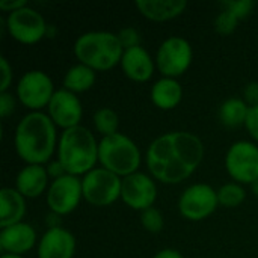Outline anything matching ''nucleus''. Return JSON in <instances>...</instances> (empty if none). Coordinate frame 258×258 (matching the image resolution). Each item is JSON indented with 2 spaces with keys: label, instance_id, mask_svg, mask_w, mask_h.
Listing matches in <instances>:
<instances>
[{
  "label": "nucleus",
  "instance_id": "obj_37",
  "mask_svg": "<svg viewBox=\"0 0 258 258\" xmlns=\"http://www.w3.org/2000/svg\"><path fill=\"white\" fill-rule=\"evenodd\" d=\"M252 192L258 197V180H255V181L252 183Z\"/></svg>",
  "mask_w": 258,
  "mask_h": 258
},
{
  "label": "nucleus",
  "instance_id": "obj_36",
  "mask_svg": "<svg viewBox=\"0 0 258 258\" xmlns=\"http://www.w3.org/2000/svg\"><path fill=\"white\" fill-rule=\"evenodd\" d=\"M154 258H183V255L175 249H163V251H159Z\"/></svg>",
  "mask_w": 258,
  "mask_h": 258
},
{
  "label": "nucleus",
  "instance_id": "obj_27",
  "mask_svg": "<svg viewBox=\"0 0 258 258\" xmlns=\"http://www.w3.org/2000/svg\"><path fill=\"white\" fill-rule=\"evenodd\" d=\"M237 21H239V18H237L231 11L224 9V11L218 15V18H216V21H215V29H216L221 35H230V33H233L234 29L237 27Z\"/></svg>",
  "mask_w": 258,
  "mask_h": 258
},
{
  "label": "nucleus",
  "instance_id": "obj_14",
  "mask_svg": "<svg viewBox=\"0 0 258 258\" xmlns=\"http://www.w3.org/2000/svg\"><path fill=\"white\" fill-rule=\"evenodd\" d=\"M48 113L53 122L67 128L79 125L82 119V103L68 89H59L48 103Z\"/></svg>",
  "mask_w": 258,
  "mask_h": 258
},
{
  "label": "nucleus",
  "instance_id": "obj_3",
  "mask_svg": "<svg viewBox=\"0 0 258 258\" xmlns=\"http://www.w3.org/2000/svg\"><path fill=\"white\" fill-rule=\"evenodd\" d=\"M98 159V145L94 135L82 127L76 125L67 128L59 142V162L70 175L88 174L92 171Z\"/></svg>",
  "mask_w": 258,
  "mask_h": 258
},
{
  "label": "nucleus",
  "instance_id": "obj_17",
  "mask_svg": "<svg viewBox=\"0 0 258 258\" xmlns=\"http://www.w3.org/2000/svg\"><path fill=\"white\" fill-rule=\"evenodd\" d=\"M121 67L127 77L136 82H145L153 76L154 63L144 47H133L124 51Z\"/></svg>",
  "mask_w": 258,
  "mask_h": 258
},
{
  "label": "nucleus",
  "instance_id": "obj_9",
  "mask_svg": "<svg viewBox=\"0 0 258 258\" xmlns=\"http://www.w3.org/2000/svg\"><path fill=\"white\" fill-rule=\"evenodd\" d=\"M6 26L12 38L23 44H33L39 41L47 30L42 15L27 6L9 12L6 18Z\"/></svg>",
  "mask_w": 258,
  "mask_h": 258
},
{
  "label": "nucleus",
  "instance_id": "obj_16",
  "mask_svg": "<svg viewBox=\"0 0 258 258\" xmlns=\"http://www.w3.org/2000/svg\"><path fill=\"white\" fill-rule=\"evenodd\" d=\"M36 240V233L29 224H15L2 230L0 248L8 254H23L29 251Z\"/></svg>",
  "mask_w": 258,
  "mask_h": 258
},
{
  "label": "nucleus",
  "instance_id": "obj_35",
  "mask_svg": "<svg viewBox=\"0 0 258 258\" xmlns=\"http://www.w3.org/2000/svg\"><path fill=\"white\" fill-rule=\"evenodd\" d=\"M24 6H26V0H15V2H12V0H2L0 2V9L9 11V12H14V11L20 9V8H24Z\"/></svg>",
  "mask_w": 258,
  "mask_h": 258
},
{
  "label": "nucleus",
  "instance_id": "obj_25",
  "mask_svg": "<svg viewBox=\"0 0 258 258\" xmlns=\"http://www.w3.org/2000/svg\"><path fill=\"white\" fill-rule=\"evenodd\" d=\"M246 194L245 190L242 189L240 184L237 183H228V184H224L219 192H218V200H219V204L224 206V207H237L243 200H245Z\"/></svg>",
  "mask_w": 258,
  "mask_h": 258
},
{
  "label": "nucleus",
  "instance_id": "obj_11",
  "mask_svg": "<svg viewBox=\"0 0 258 258\" xmlns=\"http://www.w3.org/2000/svg\"><path fill=\"white\" fill-rule=\"evenodd\" d=\"M83 195L82 180L76 175L65 174L60 178H56L47 194V204L56 215L71 213L77 206Z\"/></svg>",
  "mask_w": 258,
  "mask_h": 258
},
{
  "label": "nucleus",
  "instance_id": "obj_19",
  "mask_svg": "<svg viewBox=\"0 0 258 258\" xmlns=\"http://www.w3.org/2000/svg\"><path fill=\"white\" fill-rule=\"evenodd\" d=\"M0 203H2L0 227L8 228L11 225L20 224L21 218L26 213L24 197L15 189L3 187L0 190Z\"/></svg>",
  "mask_w": 258,
  "mask_h": 258
},
{
  "label": "nucleus",
  "instance_id": "obj_6",
  "mask_svg": "<svg viewBox=\"0 0 258 258\" xmlns=\"http://www.w3.org/2000/svg\"><path fill=\"white\" fill-rule=\"evenodd\" d=\"M122 181L113 172L106 168L89 171L82 180L83 197L92 206H109L121 195Z\"/></svg>",
  "mask_w": 258,
  "mask_h": 258
},
{
  "label": "nucleus",
  "instance_id": "obj_23",
  "mask_svg": "<svg viewBox=\"0 0 258 258\" xmlns=\"http://www.w3.org/2000/svg\"><path fill=\"white\" fill-rule=\"evenodd\" d=\"M249 107L240 98H228L219 109V119L225 127H239L246 121Z\"/></svg>",
  "mask_w": 258,
  "mask_h": 258
},
{
  "label": "nucleus",
  "instance_id": "obj_2",
  "mask_svg": "<svg viewBox=\"0 0 258 258\" xmlns=\"http://www.w3.org/2000/svg\"><path fill=\"white\" fill-rule=\"evenodd\" d=\"M56 130L51 118L41 112L26 115L15 130V148L29 165L48 162L54 151Z\"/></svg>",
  "mask_w": 258,
  "mask_h": 258
},
{
  "label": "nucleus",
  "instance_id": "obj_29",
  "mask_svg": "<svg viewBox=\"0 0 258 258\" xmlns=\"http://www.w3.org/2000/svg\"><path fill=\"white\" fill-rule=\"evenodd\" d=\"M118 38L121 41V45L122 48L128 50V48H133V47H139V42H141V36H139V32L133 27H125L122 29L119 33H118Z\"/></svg>",
  "mask_w": 258,
  "mask_h": 258
},
{
  "label": "nucleus",
  "instance_id": "obj_33",
  "mask_svg": "<svg viewBox=\"0 0 258 258\" xmlns=\"http://www.w3.org/2000/svg\"><path fill=\"white\" fill-rule=\"evenodd\" d=\"M245 98L252 106H258V82H251L245 88Z\"/></svg>",
  "mask_w": 258,
  "mask_h": 258
},
{
  "label": "nucleus",
  "instance_id": "obj_31",
  "mask_svg": "<svg viewBox=\"0 0 258 258\" xmlns=\"http://www.w3.org/2000/svg\"><path fill=\"white\" fill-rule=\"evenodd\" d=\"M0 67H2V83H0V92H6L12 82V68L8 63L5 57H0Z\"/></svg>",
  "mask_w": 258,
  "mask_h": 258
},
{
  "label": "nucleus",
  "instance_id": "obj_18",
  "mask_svg": "<svg viewBox=\"0 0 258 258\" xmlns=\"http://www.w3.org/2000/svg\"><path fill=\"white\" fill-rule=\"evenodd\" d=\"M47 169L41 165H27L17 175V190L23 197H39L47 187Z\"/></svg>",
  "mask_w": 258,
  "mask_h": 258
},
{
  "label": "nucleus",
  "instance_id": "obj_4",
  "mask_svg": "<svg viewBox=\"0 0 258 258\" xmlns=\"http://www.w3.org/2000/svg\"><path fill=\"white\" fill-rule=\"evenodd\" d=\"M74 53L83 65L92 70H109L124 54L118 35L110 32L83 33L74 44Z\"/></svg>",
  "mask_w": 258,
  "mask_h": 258
},
{
  "label": "nucleus",
  "instance_id": "obj_32",
  "mask_svg": "<svg viewBox=\"0 0 258 258\" xmlns=\"http://www.w3.org/2000/svg\"><path fill=\"white\" fill-rule=\"evenodd\" d=\"M14 107H15L14 97L9 92H0V115L6 118L14 112Z\"/></svg>",
  "mask_w": 258,
  "mask_h": 258
},
{
  "label": "nucleus",
  "instance_id": "obj_13",
  "mask_svg": "<svg viewBox=\"0 0 258 258\" xmlns=\"http://www.w3.org/2000/svg\"><path fill=\"white\" fill-rule=\"evenodd\" d=\"M121 198L128 207L144 212L154 204L157 198V187L148 175L135 172L124 177L121 186Z\"/></svg>",
  "mask_w": 258,
  "mask_h": 258
},
{
  "label": "nucleus",
  "instance_id": "obj_22",
  "mask_svg": "<svg viewBox=\"0 0 258 258\" xmlns=\"http://www.w3.org/2000/svg\"><path fill=\"white\" fill-rule=\"evenodd\" d=\"M95 83V71L83 63L71 67L63 79L65 89L71 92H83L88 91Z\"/></svg>",
  "mask_w": 258,
  "mask_h": 258
},
{
  "label": "nucleus",
  "instance_id": "obj_38",
  "mask_svg": "<svg viewBox=\"0 0 258 258\" xmlns=\"http://www.w3.org/2000/svg\"><path fill=\"white\" fill-rule=\"evenodd\" d=\"M2 258H23L21 255H17V254H3Z\"/></svg>",
  "mask_w": 258,
  "mask_h": 258
},
{
  "label": "nucleus",
  "instance_id": "obj_34",
  "mask_svg": "<svg viewBox=\"0 0 258 258\" xmlns=\"http://www.w3.org/2000/svg\"><path fill=\"white\" fill-rule=\"evenodd\" d=\"M63 172H65V168L62 166V163H60L59 160H54V162H50V163H48L47 174L51 175V177H54V180L63 177V175H65Z\"/></svg>",
  "mask_w": 258,
  "mask_h": 258
},
{
  "label": "nucleus",
  "instance_id": "obj_10",
  "mask_svg": "<svg viewBox=\"0 0 258 258\" xmlns=\"http://www.w3.org/2000/svg\"><path fill=\"white\" fill-rule=\"evenodd\" d=\"M218 203V192H215L212 186L194 184L183 192L178 207L186 219L201 221L215 212Z\"/></svg>",
  "mask_w": 258,
  "mask_h": 258
},
{
  "label": "nucleus",
  "instance_id": "obj_21",
  "mask_svg": "<svg viewBox=\"0 0 258 258\" xmlns=\"http://www.w3.org/2000/svg\"><path fill=\"white\" fill-rule=\"evenodd\" d=\"M183 97V89L181 85L169 77L160 79L154 83L153 89H151V100L153 103L160 107V109H172L175 107Z\"/></svg>",
  "mask_w": 258,
  "mask_h": 258
},
{
  "label": "nucleus",
  "instance_id": "obj_30",
  "mask_svg": "<svg viewBox=\"0 0 258 258\" xmlns=\"http://www.w3.org/2000/svg\"><path fill=\"white\" fill-rule=\"evenodd\" d=\"M245 125H246L249 135L258 141V106H251L249 107Z\"/></svg>",
  "mask_w": 258,
  "mask_h": 258
},
{
  "label": "nucleus",
  "instance_id": "obj_12",
  "mask_svg": "<svg viewBox=\"0 0 258 258\" xmlns=\"http://www.w3.org/2000/svg\"><path fill=\"white\" fill-rule=\"evenodd\" d=\"M17 94L24 106L30 109H39L50 103L54 94L53 82L42 71H29L20 79Z\"/></svg>",
  "mask_w": 258,
  "mask_h": 258
},
{
  "label": "nucleus",
  "instance_id": "obj_26",
  "mask_svg": "<svg viewBox=\"0 0 258 258\" xmlns=\"http://www.w3.org/2000/svg\"><path fill=\"white\" fill-rule=\"evenodd\" d=\"M141 222L145 230L150 233H160L163 230V216L159 210L150 207L142 212L141 215Z\"/></svg>",
  "mask_w": 258,
  "mask_h": 258
},
{
  "label": "nucleus",
  "instance_id": "obj_28",
  "mask_svg": "<svg viewBox=\"0 0 258 258\" xmlns=\"http://www.w3.org/2000/svg\"><path fill=\"white\" fill-rule=\"evenodd\" d=\"M224 6H225V9L231 11L237 18H243L254 8V2H251V0H237V2L230 0L228 2L227 0V2H224Z\"/></svg>",
  "mask_w": 258,
  "mask_h": 258
},
{
  "label": "nucleus",
  "instance_id": "obj_15",
  "mask_svg": "<svg viewBox=\"0 0 258 258\" xmlns=\"http://www.w3.org/2000/svg\"><path fill=\"white\" fill-rule=\"evenodd\" d=\"M76 249L74 236L57 227L50 228L41 239L38 246L39 258H73Z\"/></svg>",
  "mask_w": 258,
  "mask_h": 258
},
{
  "label": "nucleus",
  "instance_id": "obj_5",
  "mask_svg": "<svg viewBox=\"0 0 258 258\" xmlns=\"http://www.w3.org/2000/svg\"><path fill=\"white\" fill-rule=\"evenodd\" d=\"M98 160L118 177H127L136 172L141 165V153L136 144L125 135L115 133L104 136L98 144Z\"/></svg>",
  "mask_w": 258,
  "mask_h": 258
},
{
  "label": "nucleus",
  "instance_id": "obj_20",
  "mask_svg": "<svg viewBox=\"0 0 258 258\" xmlns=\"http://www.w3.org/2000/svg\"><path fill=\"white\" fill-rule=\"evenodd\" d=\"M139 11L156 21H165L180 15L187 3L186 0H139L136 2Z\"/></svg>",
  "mask_w": 258,
  "mask_h": 258
},
{
  "label": "nucleus",
  "instance_id": "obj_8",
  "mask_svg": "<svg viewBox=\"0 0 258 258\" xmlns=\"http://www.w3.org/2000/svg\"><path fill=\"white\" fill-rule=\"evenodd\" d=\"M192 47L180 36L165 39L157 51V68L162 74L172 79L181 76L190 65Z\"/></svg>",
  "mask_w": 258,
  "mask_h": 258
},
{
  "label": "nucleus",
  "instance_id": "obj_1",
  "mask_svg": "<svg viewBox=\"0 0 258 258\" xmlns=\"http://www.w3.org/2000/svg\"><path fill=\"white\" fill-rule=\"evenodd\" d=\"M204 156L201 139L187 132L166 133L151 142L147 165L162 183L175 184L194 174Z\"/></svg>",
  "mask_w": 258,
  "mask_h": 258
},
{
  "label": "nucleus",
  "instance_id": "obj_24",
  "mask_svg": "<svg viewBox=\"0 0 258 258\" xmlns=\"http://www.w3.org/2000/svg\"><path fill=\"white\" fill-rule=\"evenodd\" d=\"M94 124H95V128L103 136H112L118 130L119 118L115 110H112L109 107H101L94 115Z\"/></svg>",
  "mask_w": 258,
  "mask_h": 258
},
{
  "label": "nucleus",
  "instance_id": "obj_7",
  "mask_svg": "<svg viewBox=\"0 0 258 258\" xmlns=\"http://www.w3.org/2000/svg\"><path fill=\"white\" fill-rule=\"evenodd\" d=\"M225 166L234 180L252 184L258 180V147L248 141L233 144L227 153Z\"/></svg>",
  "mask_w": 258,
  "mask_h": 258
}]
</instances>
